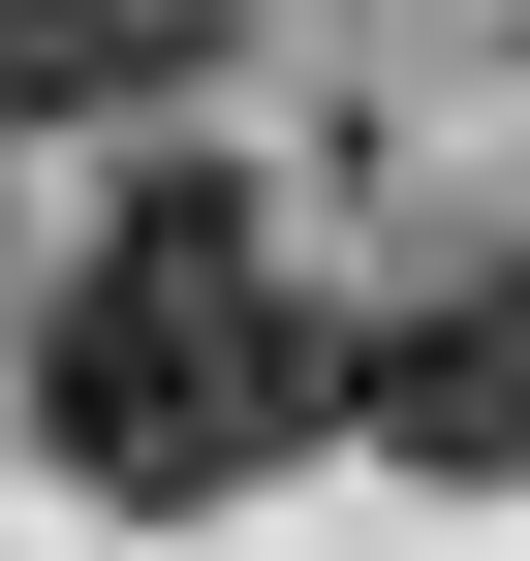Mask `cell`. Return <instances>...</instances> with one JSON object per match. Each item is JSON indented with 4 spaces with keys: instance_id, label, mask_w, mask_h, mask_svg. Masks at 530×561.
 <instances>
[{
    "instance_id": "cell-1",
    "label": "cell",
    "mask_w": 530,
    "mask_h": 561,
    "mask_svg": "<svg viewBox=\"0 0 530 561\" xmlns=\"http://www.w3.org/2000/svg\"><path fill=\"white\" fill-rule=\"evenodd\" d=\"M312 437H344V343L281 312V250H250L219 187H157V219L62 250V312H32V468H62V500L219 530L250 468H312Z\"/></svg>"
},
{
    "instance_id": "cell-2",
    "label": "cell",
    "mask_w": 530,
    "mask_h": 561,
    "mask_svg": "<svg viewBox=\"0 0 530 561\" xmlns=\"http://www.w3.org/2000/svg\"><path fill=\"white\" fill-rule=\"evenodd\" d=\"M344 437L406 468V500H530V250H469V280H406V312L344 343Z\"/></svg>"
},
{
    "instance_id": "cell-3",
    "label": "cell",
    "mask_w": 530,
    "mask_h": 561,
    "mask_svg": "<svg viewBox=\"0 0 530 561\" xmlns=\"http://www.w3.org/2000/svg\"><path fill=\"white\" fill-rule=\"evenodd\" d=\"M219 62H250V0H0V125H157Z\"/></svg>"
}]
</instances>
